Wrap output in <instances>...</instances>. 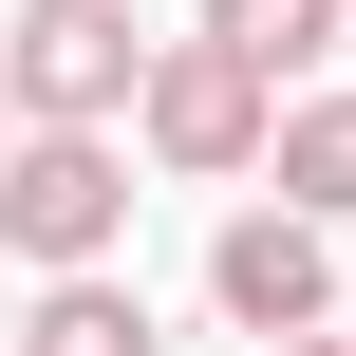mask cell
<instances>
[{
  "instance_id": "cell-1",
  "label": "cell",
  "mask_w": 356,
  "mask_h": 356,
  "mask_svg": "<svg viewBox=\"0 0 356 356\" xmlns=\"http://www.w3.org/2000/svg\"><path fill=\"white\" fill-rule=\"evenodd\" d=\"M263 113H282V94H263L225 38H150L113 131H150V169H188V188H244V169H263Z\"/></svg>"
},
{
  "instance_id": "cell-2",
  "label": "cell",
  "mask_w": 356,
  "mask_h": 356,
  "mask_svg": "<svg viewBox=\"0 0 356 356\" xmlns=\"http://www.w3.org/2000/svg\"><path fill=\"white\" fill-rule=\"evenodd\" d=\"M131 0H19V38H0V94H19V131H113L131 113Z\"/></svg>"
},
{
  "instance_id": "cell-3",
  "label": "cell",
  "mask_w": 356,
  "mask_h": 356,
  "mask_svg": "<svg viewBox=\"0 0 356 356\" xmlns=\"http://www.w3.org/2000/svg\"><path fill=\"white\" fill-rule=\"evenodd\" d=\"M0 244L19 263H113L131 244V150L113 131H19L0 150Z\"/></svg>"
},
{
  "instance_id": "cell-4",
  "label": "cell",
  "mask_w": 356,
  "mask_h": 356,
  "mask_svg": "<svg viewBox=\"0 0 356 356\" xmlns=\"http://www.w3.org/2000/svg\"><path fill=\"white\" fill-rule=\"evenodd\" d=\"M207 300H225L244 338H300V319H338V225H300V207H244V225L207 244Z\"/></svg>"
},
{
  "instance_id": "cell-5",
  "label": "cell",
  "mask_w": 356,
  "mask_h": 356,
  "mask_svg": "<svg viewBox=\"0 0 356 356\" xmlns=\"http://www.w3.org/2000/svg\"><path fill=\"white\" fill-rule=\"evenodd\" d=\"M0 356H169V338H150V300H131L113 263H38V300H19Z\"/></svg>"
},
{
  "instance_id": "cell-6",
  "label": "cell",
  "mask_w": 356,
  "mask_h": 356,
  "mask_svg": "<svg viewBox=\"0 0 356 356\" xmlns=\"http://www.w3.org/2000/svg\"><path fill=\"white\" fill-rule=\"evenodd\" d=\"M263 169H282L300 225H356V94H282L263 113Z\"/></svg>"
},
{
  "instance_id": "cell-7",
  "label": "cell",
  "mask_w": 356,
  "mask_h": 356,
  "mask_svg": "<svg viewBox=\"0 0 356 356\" xmlns=\"http://www.w3.org/2000/svg\"><path fill=\"white\" fill-rule=\"evenodd\" d=\"M188 38H225V56H244V75H263V94H282V75H300V56H338V0H207V19H188Z\"/></svg>"
},
{
  "instance_id": "cell-8",
  "label": "cell",
  "mask_w": 356,
  "mask_h": 356,
  "mask_svg": "<svg viewBox=\"0 0 356 356\" xmlns=\"http://www.w3.org/2000/svg\"><path fill=\"white\" fill-rule=\"evenodd\" d=\"M263 356H356V338H319V319H300V338H263Z\"/></svg>"
},
{
  "instance_id": "cell-9",
  "label": "cell",
  "mask_w": 356,
  "mask_h": 356,
  "mask_svg": "<svg viewBox=\"0 0 356 356\" xmlns=\"http://www.w3.org/2000/svg\"><path fill=\"white\" fill-rule=\"evenodd\" d=\"M0 150H19V94H0Z\"/></svg>"
},
{
  "instance_id": "cell-10",
  "label": "cell",
  "mask_w": 356,
  "mask_h": 356,
  "mask_svg": "<svg viewBox=\"0 0 356 356\" xmlns=\"http://www.w3.org/2000/svg\"><path fill=\"white\" fill-rule=\"evenodd\" d=\"M338 56H356V0H338Z\"/></svg>"
}]
</instances>
